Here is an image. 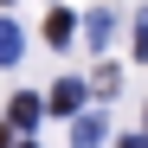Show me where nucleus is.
<instances>
[{"label":"nucleus","instance_id":"0eeeda50","mask_svg":"<svg viewBox=\"0 0 148 148\" xmlns=\"http://www.w3.org/2000/svg\"><path fill=\"white\" fill-rule=\"evenodd\" d=\"M135 58H148V13H135Z\"/></svg>","mask_w":148,"mask_h":148},{"label":"nucleus","instance_id":"1a4fd4ad","mask_svg":"<svg viewBox=\"0 0 148 148\" xmlns=\"http://www.w3.org/2000/svg\"><path fill=\"white\" fill-rule=\"evenodd\" d=\"M13 148H39V142H13Z\"/></svg>","mask_w":148,"mask_h":148},{"label":"nucleus","instance_id":"f03ea898","mask_svg":"<svg viewBox=\"0 0 148 148\" xmlns=\"http://www.w3.org/2000/svg\"><path fill=\"white\" fill-rule=\"evenodd\" d=\"M19 58H26V32L13 19H0V64H19Z\"/></svg>","mask_w":148,"mask_h":148},{"label":"nucleus","instance_id":"20e7f679","mask_svg":"<svg viewBox=\"0 0 148 148\" xmlns=\"http://www.w3.org/2000/svg\"><path fill=\"white\" fill-rule=\"evenodd\" d=\"M110 32H116V19H110V13H90V19H84V45H90V52H103Z\"/></svg>","mask_w":148,"mask_h":148},{"label":"nucleus","instance_id":"f257e3e1","mask_svg":"<svg viewBox=\"0 0 148 148\" xmlns=\"http://www.w3.org/2000/svg\"><path fill=\"white\" fill-rule=\"evenodd\" d=\"M45 110L77 116V110H84V77H58V84H52V97H45Z\"/></svg>","mask_w":148,"mask_h":148},{"label":"nucleus","instance_id":"6e6552de","mask_svg":"<svg viewBox=\"0 0 148 148\" xmlns=\"http://www.w3.org/2000/svg\"><path fill=\"white\" fill-rule=\"evenodd\" d=\"M116 148H148V135H122V142H116Z\"/></svg>","mask_w":148,"mask_h":148},{"label":"nucleus","instance_id":"423d86ee","mask_svg":"<svg viewBox=\"0 0 148 148\" xmlns=\"http://www.w3.org/2000/svg\"><path fill=\"white\" fill-rule=\"evenodd\" d=\"M103 142V116H77V129H71V148H97Z\"/></svg>","mask_w":148,"mask_h":148},{"label":"nucleus","instance_id":"39448f33","mask_svg":"<svg viewBox=\"0 0 148 148\" xmlns=\"http://www.w3.org/2000/svg\"><path fill=\"white\" fill-rule=\"evenodd\" d=\"M71 32H77V13H52V19H45V39H52V45H71Z\"/></svg>","mask_w":148,"mask_h":148},{"label":"nucleus","instance_id":"7ed1b4c3","mask_svg":"<svg viewBox=\"0 0 148 148\" xmlns=\"http://www.w3.org/2000/svg\"><path fill=\"white\" fill-rule=\"evenodd\" d=\"M39 110H45V97L19 90V97H13V116H7V122H13V129H32V122H39Z\"/></svg>","mask_w":148,"mask_h":148}]
</instances>
